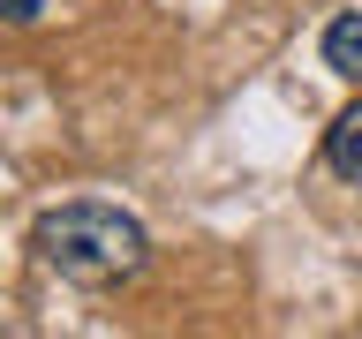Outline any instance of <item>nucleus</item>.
<instances>
[{
    "label": "nucleus",
    "mask_w": 362,
    "mask_h": 339,
    "mask_svg": "<svg viewBox=\"0 0 362 339\" xmlns=\"http://www.w3.org/2000/svg\"><path fill=\"white\" fill-rule=\"evenodd\" d=\"M30 249H38L45 271H61L68 287H113V279L144 271L151 234H144V219H129L121 203L76 196V203H61V211H45V219L30 226Z\"/></svg>",
    "instance_id": "1"
},
{
    "label": "nucleus",
    "mask_w": 362,
    "mask_h": 339,
    "mask_svg": "<svg viewBox=\"0 0 362 339\" xmlns=\"http://www.w3.org/2000/svg\"><path fill=\"white\" fill-rule=\"evenodd\" d=\"M325 166H332L339 181H355V189H362V98L325 129Z\"/></svg>",
    "instance_id": "2"
},
{
    "label": "nucleus",
    "mask_w": 362,
    "mask_h": 339,
    "mask_svg": "<svg viewBox=\"0 0 362 339\" xmlns=\"http://www.w3.org/2000/svg\"><path fill=\"white\" fill-rule=\"evenodd\" d=\"M325 68H332V76H347V83H362V8L325 23Z\"/></svg>",
    "instance_id": "3"
},
{
    "label": "nucleus",
    "mask_w": 362,
    "mask_h": 339,
    "mask_svg": "<svg viewBox=\"0 0 362 339\" xmlns=\"http://www.w3.org/2000/svg\"><path fill=\"white\" fill-rule=\"evenodd\" d=\"M0 16H8V23H38L45 0H0Z\"/></svg>",
    "instance_id": "4"
}]
</instances>
